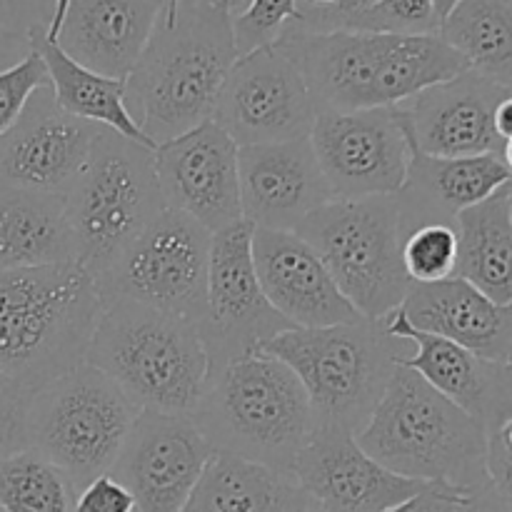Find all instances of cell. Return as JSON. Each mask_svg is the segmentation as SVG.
Segmentation results:
<instances>
[{
    "instance_id": "46",
    "label": "cell",
    "mask_w": 512,
    "mask_h": 512,
    "mask_svg": "<svg viewBox=\"0 0 512 512\" xmlns=\"http://www.w3.org/2000/svg\"><path fill=\"white\" fill-rule=\"evenodd\" d=\"M510 203H512V183H510Z\"/></svg>"
},
{
    "instance_id": "44",
    "label": "cell",
    "mask_w": 512,
    "mask_h": 512,
    "mask_svg": "<svg viewBox=\"0 0 512 512\" xmlns=\"http://www.w3.org/2000/svg\"><path fill=\"white\" fill-rule=\"evenodd\" d=\"M460 0H433V5H435V13H438V18H440V23H443L445 18H448L450 15V10L455 8V5H458Z\"/></svg>"
},
{
    "instance_id": "30",
    "label": "cell",
    "mask_w": 512,
    "mask_h": 512,
    "mask_svg": "<svg viewBox=\"0 0 512 512\" xmlns=\"http://www.w3.org/2000/svg\"><path fill=\"white\" fill-rule=\"evenodd\" d=\"M0 510L75 512V490L63 470L30 448L0 458Z\"/></svg>"
},
{
    "instance_id": "20",
    "label": "cell",
    "mask_w": 512,
    "mask_h": 512,
    "mask_svg": "<svg viewBox=\"0 0 512 512\" xmlns=\"http://www.w3.org/2000/svg\"><path fill=\"white\" fill-rule=\"evenodd\" d=\"M240 205L253 228L298 230L333 200L310 138L245 145L238 150Z\"/></svg>"
},
{
    "instance_id": "29",
    "label": "cell",
    "mask_w": 512,
    "mask_h": 512,
    "mask_svg": "<svg viewBox=\"0 0 512 512\" xmlns=\"http://www.w3.org/2000/svg\"><path fill=\"white\" fill-rule=\"evenodd\" d=\"M438 35L470 70L512 93V0H460Z\"/></svg>"
},
{
    "instance_id": "9",
    "label": "cell",
    "mask_w": 512,
    "mask_h": 512,
    "mask_svg": "<svg viewBox=\"0 0 512 512\" xmlns=\"http://www.w3.org/2000/svg\"><path fill=\"white\" fill-rule=\"evenodd\" d=\"M138 415L108 375L83 363L33 393L23 443L63 470L78 495L110 473Z\"/></svg>"
},
{
    "instance_id": "31",
    "label": "cell",
    "mask_w": 512,
    "mask_h": 512,
    "mask_svg": "<svg viewBox=\"0 0 512 512\" xmlns=\"http://www.w3.org/2000/svg\"><path fill=\"white\" fill-rule=\"evenodd\" d=\"M458 238L453 225H423L405 235L403 265L410 283H438L453 278Z\"/></svg>"
},
{
    "instance_id": "43",
    "label": "cell",
    "mask_w": 512,
    "mask_h": 512,
    "mask_svg": "<svg viewBox=\"0 0 512 512\" xmlns=\"http://www.w3.org/2000/svg\"><path fill=\"white\" fill-rule=\"evenodd\" d=\"M223 3L228 5L230 10H233L238 0H223ZM178 10H180V0H168V5H165L163 23H165V25H175V20H178Z\"/></svg>"
},
{
    "instance_id": "48",
    "label": "cell",
    "mask_w": 512,
    "mask_h": 512,
    "mask_svg": "<svg viewBox=\"0 0 512 512\" xmlns=\"http://www.w3.org/2000/svg\"><path fill=\"white\" fill-rule=\"evenodd\" d=\"M0 512H3V510H0Z\"/></svg>"
},
{
    "instance_id": "5",
    "label": "cell",
    "mask_w": 512,
    "mask_h": 512,
    "mask_svg": "<svg viewBox=\"0 0 512 512\" xmlns=\"http://www.w3.org/2000/svg\"><path fill=\"white\" fill-rule=\"evenodd\" d=\"M355 440L375 463L403 478L448 483L465 493L490 483L485 425L405 365L395 368Z\"/></svg>"
},
{
    "instance_id": "10",
    "label": "cell",
    "mask_w": 512,
    "mask_h": 512,
    "mask_svg": "<svg viewBox=\"0 0 512 512\" xmlns=\"http://www.w3.org/2000/svg\"><path fill=\"white\" fill-rule=\"evenodd\" d=\"M335 285L365 320H385L403 305L410 278L403 265V220L395 195L333 198L298 230Z\"/></svg>"
},
{
    "instance_id": "37",
    "label": "cell",
    "mask_w": 512,
    "mask_h": 512,
    "mask_svg": "<svg viewBox=\"0 0 512 512\" xmlns=\"http://www.w3.org/2000/svg\"><path fill=\"white\" fill-rule=\"evenodd\" d=\"M75 512H135V500L123 483L105 473L75 495Z\"/></svg>"
},
{
    "instance_id": "33",
    "label": "cell",
    "mask_w": 512,
    "mask_h": 512,
    "mask_svg": "<svg viewBox=\"0 0 512 512\" xmlns=\"http://www.w3.org/2000/svg\"><path fill=\"white\" fill-rule=\"evenodd\" d=\"M298 0H250L240 13H233V35L238 55L253 53L275 43L290 23H300Z\"/></svg>"
},
{
    "instance_id": "19",
    "label": "cell",
    "mask_w": 512,
    "mask_h": 512,
    "mask_svg": "<svg viewBox=\"0 0 512 512\" xmlns=\"http://www.w3.org/2000/svg\"><path fill=\"white\" fill-rule=\"evenodd\" d=\"M510 95L475 70L430 85L400 103L415 150L433 158H475L503 155L505 140L495 130V108Z\"/></svg>"
},
{
    "instance_id": "23",
    "label": "cell",
    "mask_w": 512,
    "mask_h": 512,
    "mask_svg": "<svg viewBox=\"0 0 512 512\" xmlns=\"http://www.w3.org/2000/svg\"><path fill=\"white\" fill-rule=\"evenodd\" d=\"M168 0H70L58 45L85 68L125 80L138 65Z\"/></svg>"
},
{
    "instance_id": "7",
    "label": "cell",
    "mask_w": 512,
    "mask_h": 512,
    "mask_svg": "<svg viewBox=\"0 0 512 512\" xmlns=\"http://www.w3.org/2000/svg\"><path fill=\"white\" fill-rule=\"evenodd\" d=\"M408 340L383 320H353L328 328H288L260 345V353L288 365L303 383L315 423L358 435L383 398Z\"/></svg>"
},
{
    "instance_id": "25",
    "label": "cell",
    "mask_w": 512,
    "mask_h": 512,
    "mask_svg": "<svg viewBox=\"0 0 512 512\" xmlns=\"http://www.w3.org/2000/svg\"><path fill=\"white\" fill-rule=\"evenodd\" d=\"M78 260L65 198L0 183V273Z\"/></svg>"
},
{
    "instance_id": "34",
    "label": "cell",
    "mask_w": 512,
    "mask_h": 512,
    "mask_svg": "<svg viewBox=\"0 0 512 512\" xmlns=\"http://www.w3.org/2000/svg\"><path fill=\"white\" fill-rule=\"evenodd\" d=\"M45 85H50L48 68L33 48L23 60L0 70V138L13 128L35 90Z\"/></svg>"
},
{
    "instance_id": "2",
    "label": "cell",
    "mask_w": 512,
    "mask_h": 512,
    "mask_svg": "<svg viewBox=\"0 0 512 512\" xmlns=\"http://www.w3.org/2000/svg\"><path fill=\"white\" fill-rule=\"evenodd\" d=\"M235 60L233 10L223 0H180L175 25L160 18L125 78V103L155 145L173 140L213 118Z\"/></svg>"
},
{
    "instance_id": "18",
    "label": "cell",
    "mask_w": 512,
    "mask_h": 512,
    "mask_svg": "<svg viewBox=\"0 0 512 512\" xmlns=\"http://www.w3.org/2000/svg\"><path fill=\"white\" fill-rule=\"evenodd\" d=\"M98 133L100 125L63 113L50 85L35 90L0 138V183L65 198L83 173Z\"/></svg>"
},
{
    "instance_id": "13",
    "label": "cell",
    "mask_w": 512,
    "mask_h": 512,
    "mask_svg": "<svg viewBox=\"0 0 512 512\" xmlns=\"http://www.w3.org/2000/svg\"><path fill=\"white\" fill-rule=\"evenodd\" d=\"M315 115L303 70L283 40L238 55L213 108L238 148L308 138Z\"/></svg>"
},
{
    "instance_id": "45",
    "label": "cell",
    "mask_w": 512,
    "mask_h": 512,
    "mask_svg": "<svg viewBox=\"0 0 512 512\" xmlns=\"http://www.w3.org/2000/svg\"><path fill=\"white\" fill-rule=\"evenodd\" d=\"M503 160H505V165H508V168H510V173H512V140H505V148H503Z\"/></svg>"
},
{
    "instance_id": "40",
    "label": "cell",
    "mask_w": 512,
    "mask_h": 512,
    "mask_svg": "<svg viewBox=\"0 0 512 512\" xmlns=\"http://www.w3.org/2000/svg\"><path fill=\"white\" fill-rule=\"evenodd\" d=\"M455 512H512L503 498H500L498 490L493 488V483H488L485 488L475 490L468 495L463 505Z\"/></svg>"
},
{
    "instance_id": "16",
    "label": "cell",
    "mask_w": 512,
    "mask_h": 512,
    "mask_svg": "<svg viewBox=\"0 0 512 512\" xmlns=\"http://www.w3.org/2000/svg\"><path fill=\"white\" fill-rule=\"evenodd\" d=\"M238 145L213 118L155 145L163 205L198 220L210 235L243 220Z\"/></svg>"
},
{
    "instance_id": "17",
    "label": "cell",
    "mask_w": 512,
    "mask_h": 512,
    "mask_svg": "<svg viewBox=\"0 0 512 512\" xmlns=\"http://www.w3.org/2000/svg\"><path fill=\"white\" fill-rule=\"evenodd\" d=\"M305 512H385L428 483L390 473L343 428L318 425L293 470Z\"/></svg>"
},
{
    "instance_id": "28",
    "label": "cell",
    "mask_w": 512,
    "mask_h": 512,
    "mask_svg": "<svg viewBox=\"0 0 512 512\" xmlns=\"http://www.w3.org/2000/svg\"><path fill=\"white\" fill-rule=\"evenodd\" d=\"M180 512H305L290 475L215 450Z\"/></svg>"
},
{
    "instance_id": "47",
    "label": "cell",
    "mask_w": 512,
    "mask_h": 512,
    "mask_svg": "<svg viewBox=\"0 0 512 512\" xmlns=\"http://www.w3.org/2000/svg\"><path fill=\"white\" fill-rule=\"evenodd\" d=\"M510 365H512V358H510Z\"/></svg>"
},
{
    "instance_id": "27",
    "label": "cell",
    "mask_w": 512,
    "mask_h": 512,
    "mask_svg": "<svg viewBox=\"0 0 512 512\" xmlns=\"http://www.w3.org/2000/svg\"><path fill=\"white\" fill-rule=\"evenodd\" d=\"M458 238L455 275L488 295L493 303L512 305V203L510 185L453 220Z\"/></svg>"
},
{
    "instance_id": "35",
    "label": "cell",
    "mask_w": 512,
    "mask_h": 512,
    "mask_svg": "<svg viewBox=\"0 0 512 512\" xmlns=\"http://www.w3.org/2000/svg\"><path fill=\"white\" fill-rule=\"evenodd\" d=\"M30 398L33 393L0 368V458L25 448L23 425Z\"/></svg>"
},
{
    "instance_id": "32",
    "label": "cell",
    "mask_w": 512,
    "mask_h": 512,
    "mask_svg": "<svg viewBox=\"0 0 512 512\" xmlns=\"http://www.w3.org/2000/svg\"><path fill=\"white\" fill-rule=\"evenodd\" d=\"M343 30L383 35H438L440 18L433 0H375L355 13Z\"/></svg>"
},
{
    "instance_id": "4",
    "label": "cell",
    "mask_w": 512,
    "mask_h": 512,
    "mask_svg": "<svg viewBox=\"0 0 512 512\" xmlns=\"http://www.w3.org/2000/svg\"><path fill=\"white\" fill-rule=\"evenodd\" d=\"M103 300L78 260L0 273V368L38 393L85 363Z\"/></svg>"
},
{
    "instance_id": "11",
    "label": "cell",
    "mask_w": 512,
    "mask_h": 512,
    "mask_svg": "<svg viewBox=\"0 0 512 512\" xmlns=\"http://www.w3.org/2000/svg\"><path fill=\"white\" fill-rule=\"evenodd\" d=\"M213 235L178 210L158 218L100 275V300H133L200 325L208 305V263Z\"/></svg>"
},
{
    "instance_id": "1",
    "label": "cell",
    "mask_w": 512,
    "mask_h": 512,
    "mask_svg": "<svg viewBox=\"0 0 512 512\" xmlns=\"http://www.w3.org/2000/svg\"><path fill=\"white\" fill-rule=\"evenodd\" d=\"M278 40L298 60L318 113L393 108L470 70L440 35L308 33L290 23Z\"/></svg>"
},
{
    "instance_id": "24",
    "label": "cell",
    "mask_w": 512,
    "mask_h": 512,
    "mask_svg": "<svg viewBox=\"0 0 512 512\" xmlns=\"http://www.w3.org/2000/svg\"><path fill=\"white\" fill-rule=\"evenodd\" d=\"M510 183L512 173L503 155L433 158L413 148L408 178L395 195L403 235L423 225H453L455 215L483 203Z\"/></svg>"
},
{
    "instance_id": "26",
    "label": "cell",
    "mask_w": 512,
    "mask_h": 512,
    "mask_svg": "<svg viewBox=\"0 0 512 512\" xmlns=\"http://www.w3.org/2000/svg\"><path fill=\"white\" fill-rule=\"evenodd\" d=\"M25 35H28L30 48L40 53L45 68H48L53 98L63 113L113 130L123 138L155 150L153 140L140 130L138 120L130 115L128 103H125V80L108 78V75H100L75 63L58 43L48 40L45 25H30Z\"/></svg>"
},
{
    "instance_id": "6",
    "label": "cell",
    "mask_w": 512,
    "mask_h": 512,
    "mask_svg": "<svg viewBox=\"0 0 512 512\" xmlns=\"http://www.w3.org/2000/svg\"><path fill=\"white\" fill-rule=\"evenodd\" d=\"M193 420L215 450L285 475L318 428L298 375L260 350L238 355L210 373Z\"/></svg>"
},
{
    "instance_id": "39",
    "label": "cell",
    "mask_w": 512,
    "mask_h": 512,
    "mask_svg": "<svg viewBox=\"0 0 512 512\" xmlns=\"http://www.w3.org/2000/svg\"><path fill=\"white\" fill-rule=\"evenodd\" d=\"M28 53H30L28 35L23 38V35L13 33V30L5 28V25L0 23V70L15 65L18 60H23Z\"/></svg>"
},
{
    "instance_id": "8",
    "label": "cell",
    "mask_w": 512,
    "mask_h": 512,
    "mask_svg": "<svg viewBox=\"0 0 512 512\" xmlns=\"http://www.w3.org/2000/svg\"><path fill=\"white\" fill-rule=\"evenodd\" d=\"M163 208L153 150L100 128L83 173L65 195L78 263L98 280Z\"/></svg>"
},
{
    "instance_id": "12",
    "label": "cell",
    "mask_w": 512,
    "mask_h": 512,
    "mask_svg": "<svg viewBox=\"0 0 512 512\" xmlns=\"http://www.w3.org/2000/svg\"><path fill=\"white\" fill-rule=\"evenodd\" d=\"M308 138L333 198H388L403 190L413 145L400 105L320 110Z\"/></svg>"
},
{
    "instance_id": "15",
    "label": "cell",
    "mask_w": 512,
    "mask_h": 512,
    "mask_svg": "<svg viewBox=\"0 0 512 512\" xmlns=\"http://www.w3.org/2000/svg\"><path fill=\"white\" fill-rule=\"evenodd\" d=\"M213 453L215 448L190 415L143 410L110 475L133 495L135 512H180Z\"/></svg>"
},
{
    "instance_id": "41",
    "label": "cell",
    "mask_w": 512,
    "mask_h": 512,
    "mask_svg": "<svg viewBox=\"0 0 512 512\" xmlns=\"http://www.w3.org/2000/svg\"><path fill=\"white\" fill-rule=\"evenodd\" d=\"M495 130L503 140H512V93L505 95L495 108Z\"/></svg>"
},
{
    "instance_id": "3",
    "label": "cell",
    "mask_w": 512,
    "mask_h": 512,
    "mask_svg": "<svg viewBox=\"0 0 512 512\" xmlns=\"http://www.w3.org/2000/svg\"><path fill=\"white\" fill-rule=\"evenodd\" d=\"M85 363L108 375L140 413L190 418L213 370L198 325L133 300H105Z\"/></svg>"
},
{
    "instance_id": "38",
    "label": "cell",
    "mask_w": 512,
    "mask_h": 512,
    "mask_svg": "<svg viewBox=\"0 0 512 512\" xmlns=\"http://www.w3.org/2000/svg\"><path fill=\"white\" fill-rule=\"evenodd\" d=\"M470 493L448 483H428L413 498L393 505L385 512H455L468 500Z\"/></svg>"
},
{
    "instance_id": "36",
    "label": "cell",
    "mask_w": 512,
    "mask_h": 512,
    "mask_svg": "<svg viewBox=\"0 0 512 512\" xmlns=\"http://www.w3.org/2000/svg\"><path fill=\"white\" fill-rule=\"evenodd\" d=\"M488 435V478L512 510V415L485 428Z\"/></svg>"
},
{
    "instance_id": "22",
    "label": "cell",
    "mask_w": 512,
    "mask_h": 512,
    "mask_svg": "<svg viewBox=\"0 0 512 512\" xmlns=\"http://www.w3.org/2000/svg\"><path fill=\"white\" fill-rule=\"evenodd\" d=\"M400 310L415 330L453 340L488 363L510 365L512 305L493 303L468 280L453 275L413 283Z\"/></svg>"
},
{
    "instance_id": "42",
    "label": "cell",
    "mask_w": 512,
    "mask_h": 512,
    "mask_svg": "<svg viewBox=\"0 0 512 512\" xmlns=\"http://www.w3.org/2000/svg\"><path fill=\"white\" fill-rule=\"evenodd\" d=\"M68 8H70V0H53V15H50L48 25H45V35H48V40H53V43H58V35L60 30H63Z\"/></svg>"
},
{
    "instance_id": "14",
    "label": "cell",
    "mask_w": 512,
    "mask_h": 512,
    "mask_svg": "<svg viewBox=\"0 0 512 512\" xmlns=\"http://www.w3.org/2000/svg\"><path fill=\"white\" fill-rule=\"evenodd\" d=\"M288 328L293 325L275 313L260 288L253 260V225L240 220L215 233L210 240L208 305L198 325L213 370L238 355L253 353Z\"/></svg>"
},
{
    "instance_id": "21",
    "label": "cell",
    "mask_w": 512,
    "mask_h": 512,
    "mask_svg": "<svg viewBox=\"0 0 512 512\" xmlns=\"http://www.w3.org/2000/svg\"><path fill=\"white\" fill-rule=\"evenodd\" d=\"M260 288L293 328H328L360 320L308 240L295 230L253 228Z\"/></svg>"
}]
</instances>
